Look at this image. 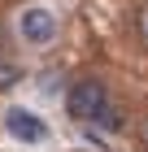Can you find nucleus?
Segmentation results:
<instances>
[{
	"mask_svg": "<svg viewBox=\"0 0 148 152\" xmlns=\"http://www.w3.org/2000/svg\"><path fill=\"white\" fill-rule=\"evenodd\" d=\"M91 126H100V130H109V135H118V130L126 126V122H122V109H113V100H109V109H105V113L96 117Z\"/></svg>",
	"mask_w": 148,
	"mask_h": 152,
	"instance_id": "nucleus-4",
	"label": "nucleus"
},
{
	"mask_svg": "<svg viewBox=\"0 0 148 152\" xmlns=\"http://www.w3.org/2000/svg\"><path fill=\"white\" fill-rule=\"evenodd\" d=\"M135 22H139V35L148 39V9H139V18H135Z\"/></svg>",
	"mask_w": 148,
	"mask_h": 152,
	"instance_id": "nucleus-6",
	"label": "nucleus"
},
{
	"mask_svg": "<svg viewBox=\"0 0 148 152\" xmlns=\"http://www.w3.org/2000/svg\"><path fill=\"white\" fill-rule=\"evenodd\" d=\"M57 31H61V22H57V13L48 4H26L18 13V39L31 44V48H48L57 39Z\"/></svg>",
	"mask_w": 148,
	"mask_h": 152,
	"instance_id": "nucleus-2",
	"label": "nucleus"
},
{
	"mask_svg": "<svg viewBox=\"0 0 148 152\" xmlns=\"http://www.w3.org/2000/svg\"><path fill=\"white\" fill-rule=\"evenodd\" d=\"M18 83H22V70L13 61H0V91H13Z\"/></svg>",
	"mask_w": 148,
	"mask_h": 152,
	"instance_id": "nucleus-5",
	"label": "nucleus"
},
{
	"mask_svg": "<svg viewBox=\"0 0 148 152\" xmlns=\"http://www.w3.org/2000/svg\"><path fill=\"white\" fill-rule=\"evenodd\" d=\"M4 130H9V139H18V143H44L48 139V122L35 113V109H22V104L4 109Z\"/></svg>",
	"mask_w": 148,
	"mask_h": 152,
	"instance_id": "nucleus-3",
	"label": "nucleus"
},
{
	"mask_svg": "<svg viewBox=\"0 0 148 152\" xmlns=\"http://www.w3.org/2000/svg\"><path fill=\"white\" fill-rule=\"evenodd\" d=\"M105 109H109V87H105L100 78H79L66 91V113L74 117L79 126H91Z\"/></svg>",
	"mask_w": 148,
	"mask_h": 152,
	"instance_id": "nucleus-1",
	"label": "nucleus"
}]
</instances>
